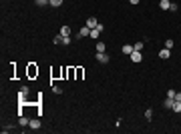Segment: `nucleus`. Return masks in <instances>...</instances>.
<instances>
[{
  "label": "nucleus",
  "instance_id": "obj_24",
  "mask_svg": "<svg viewBox=\"0 0 181 134\" xmlns=\"http://www.w3.org/2000/svg\"><path fill=\"white\" fill-rule=\"evenodd\" d=\"M62 44H64V46L71 44V36H62Z\"/></svg>",
  "mask_w": 181,
  "mask_h": 134
},
{
  "label": "nucleus",
  "instance_id": "obj_13",
  "mask_svg": "<svg viewBox=\"0 0 181 134\" xmlns=\"http://www.w3.org/2000/svg\"><path fill=\"white\" fill-rule=\"evenodd\" d=\"M159 6H161V10H169L171 2H169V0H161V2H159Z\"/></svg>",
  "mask_w": 181,
  "mask_h": 134
},
{
  "label": "nucleus",
  "instance_id": "obj_3",
  "mask_svg": "<svg viewBox=\"0 0 181 134\" xmlns=\"http://www.w3.org/2000/svg\"><path fill=\"white\" fill-rule=\"evenodd\" d=\"M129 56H131V60H133V62H135V64H139V62H141V60H143V54H141V52H139V50H133V52H131V54H129Z\"/></svg>",
  "mask_w": 181,
  "mask_h": 134
},
{
  "label": "nucleus",
  "instance_id": "obj_20",
  "mask_svg": "<svg viewBox=\"0 0 181 134\" xmlns=\"http://www.w3.org/2000/svg\"><path fill=\"white\" fill-rule=\"evenodd\" d=\"M143 42H135V44H133V48H135V50H139V52H141V50H143Z\"/></svg>",
  "mask_w": 181,
  "mask_h": 134
},
{
  "label": "nucleus",
  "instance_id": "obj_14",
  "mask_svg": "<svg viewBox=\"0 0 181 134\" xmlns=\"http://www.w3.org/2000/svg\"><path fill=\"white\" fill-rule=\"evenodd\" d=\"M60 34L62 36H71V26H62L60 28Z\"/></svg>",
  "mask_w": 181,
  "mask_h": 134
},
{
  "label": "nucleus",
  "instance_id": "obj_22",
  "mask_svg": "<svg viewBox=\"0 0 181 134\" xmlns=\"http://www.w3.org/2000/svg\"><path fill=\"white\" fill-rule=\"evenodd\" d=\"M169 10H171V12H177V10H179V6H177L175 2H171V6H169Z\"/></svg>",
  "mask_w": 181,
  "mask_h": 134
},
{
  "label": "nucleus",
  "instance_id": "obj_23",
  "mask_svg": "<svg viewBox=\"0 0 181 134\" xmlns=\"http://www.w3.org/2000/svg\"><path fill=\"white\" fill-rule=\"evenodd\" d=\"M60 4H62V0H50V6H54V8L60 6Z\"/></svg>",
  "mask_w": 181,
  "mask_h": 134
},
{
  "label": "nucleus",
  "instance_id": "obj_21",
  "mask_svg": "<svg viewBox=\"0 0 181 134\" xmlns=\"http://www.w3.org/2000/svg\"><path fill=\"white\" fill-rule=\"evenodd\" d=\"M173 44H175V42H173L171 38H169V40H165V48H169V50H171V48H173Z\"/></svg>",
  "mask_w": 181,
  "mask_h": 134
},
{
  "label": "nucleus",
  "instance_id": "obj_15",
  "mask_svg": "<svg viewBox=\"0 0 181 134\" xmlns=\"http://www.w3.org/2000/svg\"><path fill=\"white\" fill-rule=\"evenodd\" d=\"M95 48H97V52H107V46L103 44V42H97V46H95Z\"/></svg>",
  "mask_w": 181,
  "mask_h": 134
},
{
  "label": "nucleus",
  "instance_id": "obj_17",
  "mask_svg": "<svg viewBox=\"0 0 181 134\" xmlns=\"http://www.w3.org/2000/svg\"><path fill=\"white\" fill-rule=\"evenodd\" d=\"M52 42H54V44H62V34L58 32V34L54 36V40H52Z\"/></svg>",
  "mask_w": 181,
  "mask_h": 134
},
{
  "label": "nucleus",
  "instance_id": "obj_11",
  "mask_svg": "<svg viewBox=\"0 0 181 134\" xmlns=\"http://www.w3.org/2000/svg\"><path fill=\"white\" fill-rule=\"evenodd\" d=\"M121 50H123V54H131L135 48H133V44H123V48H121Z\"/></svg>",
  "mask_w": 181,
  "mask_h": 134
},
{
  "label": "nucleus",
  "instance_id": "obj_28",
  "mask_svg": "<svg viewBox=\"0 0 181 134\" xmlns=\"http://www.w3.org/2000/svg\"><path fill=\"white\" fill-rule=\"evenodd\" d=\"M175 100H179L181 102V92H175Z\"/></svg>",
  "mask_w": 181,
  "mask_h": 134
},
{
  "label": "nucleus",
  "instance_id": "obj_8",
  "mask_svg": "<svg viewBox=\"0 0 181 134\" xmlns=\"http://www.w3.org/2000/svg\"><path fill=\"white\" fill-rule=\"evenodd\" d=\"M28 126H30V130H38V128H40V120H38V118H34V120H30V124H28Z\"/></svg>",
  "mask_w": 181,
  "mask_h": 134
},
{
  "label": "nucleus",
  "instance_id": "obj_12",
  "mask_svg": "<svg viewBox=\"0 0 181 134\" xmlns=\"http://www.w3.org/2000/svg\"><path fill=\"white\" fill-rule=\"evenodd\" d=\"M18 124H20V126H28V124H30V120H28L26 116H22V114H20V118H18Z\"/></svg>",
  "mask_w": 181,
  "mask_h": 134
},
{
  "label": "nucleus",
  "instance_id": "obj_6",
  "mask_svg": "<svg viewBox=\"0 0 181 134\" xmlns=\"http://www.w3.org/2000/svg\"><path fill=\"white\" fill-rule=\"evenodd\" d=\"M28 92H30V88H28V86H22V88H20V92H18V98H20V102L26 98V94H28Z\"/></svg>",
  "mask_w": 181,
  "mask_h": 134
},
{
  "label": "nucleus",
  "instance_id": "obj_9",
  "mask_svg": "<svg viewBox=\"0 0 181 134\" xmlns=\"http://www.w3.org/2000/svg\"><path fill=\"white\" fill-rule=\"evenodd\" d=\"M97 24H99V20H97V18H95V16H90L89 20H87V26H89L90 30H93V28H95V26H97Z\"/></svg>",
  "mask_w": 181,
  "mask_h": 134
},
{
  "label": "nucleus",
  "instance_id": "obj_10",
  "mask_svg": "<svg viewBox=\"0 0 181 134\" xmlns=\"http://www.w3.org/2000/svg\"><path fill=\"white\" fill-rule=\"evenodd\" d=\"M36 74H38V68H36L34 64H30V66H28V76L32 78V76H36Z\"/></svg>",
  "mask_w": 181,
  "mask_h": 134
},
{
  "label": "nucleus",
  "instance_id": "obj_2",
  "mask_svg": "<svg viewBox=\"0 0 181 134\" xmlns=\"http://www.w3.org/2000/svg\"><path fill=\"white\" fill-rule=\"evenodd\" d=\"M101 32H103V24L99 22V24H97V26H95V28L90 30V38H95V40H97V38L101 36Z\"/></svg>",
  "mask_w": 181,
  "mask_h": 134
},
{
  "label": "nucleus",
  "instance_id": "obj_5",
  "mask_svg": "<svg viewBox=\"0 0 181 134\" xmlns=\"http://www.w3.org/2000/svg\"><path fill=\"white\" fill-rule=\"evenodd\" d=\"M169 56H171V50H169V48H163V50H159V58H161V60H167Z\"/></svg>",
  "mask_w": 181,
  "mask_h": 134
},
{
  "label": "nucleus",
  "instance_id": "obj_26",
  "mask_svg": "<svg viewBox=\"0 0 181 134\" xmlns=\"http://www.w3.org/2000/svg\"><path fill=\"white\" fill-rule=\"evenodd\" d=\"M52 92H54V94H60L62 88H60V86H52Z\"/></svg>",
  "mask_w": 181,
  "mask_h": 134
},
{
  "label": "nucleus",
  "instance_id": "obj_29",
  "mask_svg": "<svg viewBox=\"0 0 181 134\" xmlns=\"http://www.w3.org/2000/svg\"><path fill=\"white\" fill-rule=\"evenodd\" d=\"M129 2H131V4H133V6H135V4H139V2H141V0H129Z\"/></svg>",
  "mask_w": 181,
  "mask_h": 134
},
{
  "label": "nucleus",
  "instance_id": "obj_18",
  "mask_svg": "<svg viewBox=\"0 0 181 134\" xmlns=\"http://www.w3.org/2000/svg\"><path fill=\"white\" fill-rule=\"evenodd\" d=\"M145 118H147V120H151V118H153V110H151V108H147V110H145Z\"/></svg>",
  "mask_w": 181,
  "mask_h": 134
},
{
  "label": "nucleus",
  "instance_id": "obj_27",
  "mask_svg": "<svg viewBox=\"0 0 181 134\" xmlns=\"http://www.w3.org/2000/svg\"><path fill=\"white\" fill-rule=\"evenodd\" d=\"M167 96H171V98H175V90L171 88V90H167Z\"/></svg>",
  "mask_w": 181,
  "mask_h": 134
},
{
  "label": "nucleus",
  "instance_id": "obj_16",
  "mask_svg": "<svg viewBox=\"0 0 181 134\" xmlns=\"http://www.w3.org/2000/svg\"><path fill=\"white\" fill-rule=\"evenodd\" d=\"M171 110H173V112H181V102H179V100H175V104H173Z\"/></svg>",
  "mask_w": 181,
  "mask_h": 134
},
{
  "label": "nucleus",
  "instance_id": "obj_25",
  "mask_svg": "<svg viewBox=\"0 0 181 134\" xmlns=\"http://www.w3.org/2000/svg\"><path fill=\"white\" fill-rule=\"evenodd\" d=\"M36 4L38 6H46V4H50V0H36Z\"/></svg>",
  "mask_w": 181,
  "mask_h": 134
},
{
  "label": "nucleus",
  "instance_id": "obj_4",
  "mask_svg": "<svg viewBox=\"0 0 181 134\" xmlns=\"http://www.w3.org/2000/svg\"><path fill=\"white\" fill-rule=\"evenodd\" d=\"M85 36H90V28L87 26V24H85V26L79 30V38H85Z\"/></svg>",
  "mask_w": 181,
  "mask_h": 134
},
{
  "label": "nucleus",
  "instance_id": "obj_7",
  "mask_svg": "<svg viewBox=\"0 0 181 134\" xmlns=\"http://www.w3.org/2000/svg\"><path fill=\"white\" fill-rule=\"evenodd\" d=\"M173 104H175V98H171V96H167V98H165V102H163V106H165V108H173Z\"/></svg>",
  "mask_w": 181,
  "mask_h": 134
},
{
  "label": "nucleus",
  "instance_id": "obj_19",
  "mask_svg": "<svg viewBox=\"0 0 181 134\" xmlns=\"http://www.w3.org/2000/svg\"><path fill=\"white\" fill-rule=\"evenodd\" d=\"M75 74H77V80H81V78H83V68H77Z\"/></svg>",
  "mask_w": 181,
  "mask_h": 134
},
{
  "label": "nucleus",
  "instance_id": "obj_1",
  "mask_svg": "<svg viewBox=\"0 0 181 134\" xmlns=\"http://www.w3.org/2000/svg\"><path fill=\"white\" fill-rule=\"evenodd\" d=\"M109 60H111V56L107 52H97V62L99 64H109Z\"/></svg>",
  "mask_w": 181,
  "mask_h": 134
}]
</instances>
